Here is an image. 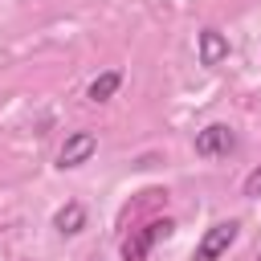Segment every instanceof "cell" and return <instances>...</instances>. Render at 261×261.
<instances>
[{"mask_svg":"<svg viewBox=\"0 0 261 261\" xmlns=\"http://www.w3.org/2000/svg\"><path fill=\"white\" fill-rule=\"evenodd\" d=\"M171 228H175V220L171 216H159V220H147L143 228H135L126 241H122V249H118V257L122 261H147V253L155 249V241H163V237H171Z\"/></svg>","mask_w":261,"mask_h":261,"instance_id":"obj_1","label":"cell"},{"mask_svg":"<svg viewBox=\"0 0 261 261\" xmlns=\"http://www.w3.org/2000/svg\"><path fill=\"white\" fill-rule=\"evenodd\" d=\"M237 232H241V224H237V220H220V224H212V228H208V232L196 241L192 261H220V257L232 249Z\"/></svg>","mask_w":261,"mask_h":261,"instance_id":"obj_2","label":"cell"},{"mask_svg":"<svg viewBox=\"0 0 261 261\" xmlns=\"http://www.w3.org/2000/svg\"><path fill=\"white\" fill-rule=\"evenodd\" d=\"M237 151V135L224 122H208L204 130H196V155L200 159H228Z\"/></svg>","mask_w":261,"mask_h":261,"instance_id":"obj_3","label":"cell"},{"mask_svg":"<svg viewBox=\"0 0 261 261\" xmlns=\"http://www.w3.org/2000/svg\"><path fill=\"white\" fill-rule=\"evenodd\" d=\"M94 151H98V135L94 130H73V135H65V143L57 151V167L61 171L65 167H82V163H90Z\"/></svg>","mask_w":261,"mask_h":261,"instance_id":"obj_4","label":"cell"},{"mask_svg":"<svg viewBox=\"0 0 261 261\" xmlns=\"http://www.w3.org/2000/svg\"><path fill=\"white\" fill-rule=\"evenodd\" d=\"M196 53H200V65H224L228 53H232V45H228V37L220 29H204L196 37Z\"/></svg>","mask_w":261,"mask_h":261,"instance_id":"obj_5","label":"cell"},{"mask_svg":"<svg viewBox=\"0 0 261 261\" xmlns=\"http://www.w3.org/2000/svg\"><path fill=\"white\" fill-rule=\"evenodd\" d=\"M53 228H57L61 237H77V232L86 228V208H82L77 200H69V204H61V208L53 212Z\"/></svg>","mask_w":261,"mask_h":261,"instance_id":"obj_6","label":"cell"},{"mask_svg":"<svg viewBox=\"0 0 261 261\" xmlns=\"http://www.w3.org/2000/svg\"><path fill=\"white\" fill-rule=\"evenodd\" d=\"M118 86H122V69H106V73H98V77L90 82L86 98H90V102H110V98L118 94Z\"/></svg>","mask_w":261,"mask_h":261,"instance_id":"obj_7","label":"cell"},{"mask_svg":"<svg viewBox=\"0 0 261 261\" xmlns=\"http://www.w3.org/2000/svg\"><path fill=\"white\" fill-rule=\"evenodd\" d=\"M245 196H249V200H261V167H253V171L245 175Z\"/></svg>","mask_w":261,"mask_h":261,"instance_id":"obj_8","label":"cell"}]
</instances>
